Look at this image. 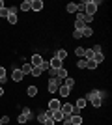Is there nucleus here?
Listing matches in <instances>:
<instances>
[{"instance_id": "obj_31", "label": "nucleus", "mask_w": 112, "mask_h": 125, "mask_svg": "<svg viewBox=\"0 0 112 125\" xmlns=\"http://www.w3.org/2000/svg\"><path fill=\"white\" fill-rule=\"evenodd\" d=\"M8 15H10V13H8V8L0 10V17H2V19H8Z\"/></svg>"}, {"instance_id": "obj_14", "label": "nucleus", "mask_w": 112, "mask_h": 125, "mask_svg": "<svg viewBox=\"0 0 112 125\" xmlns=\"http://www.w3.org/2000/svg\"><path fill=\"white\" fill-rule=\"evenodd\" d=\"M51 118L54 121H62L64 120V114H62V110H54V112H51Z\"/></svg>"}, {"instance_id": "obj_15", "label": "nucleus", "mask_w": 112, "mask_h": 125, "mask_svg": "<svg viewBox=\"0 0 112 125\" xmlns=\"http://www.w3.org/2000/svg\"><path fill=\"white\" fill-rule=\"evenodd\" d=\"M32 10L34 11H41L43 10V0H32Z\"/></svg>"}, {"instance_id": "obj_11", "label": "nucleus", "mask_w": 112, "mask_h": 125, "mask_svg": "<svg viewBox=\"0 0 112 125\" xmlns=\"http://www.w3.org/2000/svg\"><path fill=\"white\" fill-rule=\"evenodd\" d=\"M49 65H51V69H54V71H58V69H60V67H62V62H60L58 58L54 56V58H52V60H51V62H49Z\"/></svg>"}, {"instance_id": "obj_4", "label": "nucleus", "mask_w": 112, "mask_h": 125, "mask_svg": "<svg viewBox=\"0 0 112 125\" xmlns=\"http://www.w3.org/2000/svg\"><path fill=\"white\" fill-rule=\"evenodd\" d=\"M60 110H62V114H64V116H71L73 112H77V110H75V106H73L71 103L62 104V106H60Z\"/></svg>"}, {"instance_id": "obj_9", "label": "nucleus", "mask_w": 112, "mask_h": 125, "mask_svg": "<svg viewBox=\"0 0 112 125\" xmlns=\"http://www.w3.org/2000/svg\"><path fill=\"white\" fill-rule=\"evenodd\" d=\"M86 103H88V101H86L84 97H79V99H77V103H75L73 106H75V110L79 112V110H82V108H84V106H86Z\"/></svg>"}, {"instance_id": "obj_36", "label": "nucleus", "mask_w": 112, "mask_h": 125, "mask_svg": "<svg viewBox=\"0 0 112 125\" xmlns=\"http://www.w3.org/2000/svg\"><path fill=\"white\" fill-rule=\"evenodd\" d=\"M73 37H77V39H79V37H82V34H80L79 30H75V32H73Z\"/></svg>"}, {"instance_id": "obj_42", "label": "nucleus", "mask_w": 112, "mask_h": 125, "mask_svg": "<svg viewBox=\"0 0 112 125\" xmlns=\"http://www.w3.org/2000/svg\"><path fill=\"white\" fill-rule=\"evenodd\" d=\"M17 125H19V123H17Z\"/></svg>"}, {"instance_id": "obj_29", "label": "nucleus", "mask_w": 112, "mask_h": 125, "mask_svg": "<svg viewBox=\"0 0 112 125\" xmlns=\"http://www.w3.org/2000/svg\"><path fill=\"white\" fill-rule=\"evenodd\" d=\"M6 21L10 22V24H15V22L19 21V19H17V15H8V19H6Z\"/></svg>"}, {"instance_id": "obj_5", "label": "nucleus", "mask_w": 112, "mask_h": 125, "mask_svg": "<svg viewBox=\"0 0 112 125\" xmlns=\"http://www.w3.org/2000/svg\"><path fill=\"white\" fill-rule=\"evenodd\" d=\"M69 121L73 125H82V116H80L79 112H73V114L69 116Z\"/></svg>"}, {"instance_id": "obj_34", "label": "nucleus", "mask_w": 112, "mask_h": 125, "mask_svg": "<svg viewBox=\"0 0 112 125\" xmlns=\"http://www.w3.org/2000/svg\"><path fill=\"white\" fill-rule=\"evenodd\" d=\"M54 123H56V121H54L52 118H47V121H45L43 125H54Z\"/></svg>"}, {"instance_id": "obj_1", "label": "nucleus", "mask_w": 112, "mask_h": 125, "mask_svg": "<svg viewBox=\"0 0 112 125\" xmlns=\"http://www.w3.org/2000/svg\"><path fill=\"white\" fill-rule=\"evenodd\" d=\"M84 99H86V101H90V103L93 104L95 108H99V106L103 104V99L99 97V90H93V92H90V94L86 95Z\"/></svg>"}, {"instance_id": "obj_40", "label": "nucleus", "mask_w": 112, "mask_h": 125, "mask_svg": "<svg viewBox=\"0 0 112 125\" xmlns=\"http://www.w3.org/2000/svg\"><path fill=\"white\" fill-rule=\"evenodd\" d=\"M2 95H4V88H2V86H0V97H2Z\"/></svg>"}, {"instance_id": "obj_21", "label": "nucleus", "mask_w": 112, "mask_h": 125, "mask_svg": "<svg viewBox=\"0 0 112 125\" xmlns=\"http://www.w3.org/2000/svg\"><path fill=\"white\" fill-rule=\"evenodd\" d=\"M56 58H58L60 62H64L65 58H67V51H56Z\"/></svg>"}, {"instance_id": "obj_38", "label": "nucleus", "mask_w": 112, "mask_h": 125, "mask_svg": "<svg viewBox=\"0 0 112 125\" xmlns=\"http://www.w3.org/2000/svg\"><path fill=\"white\" fill-rule=\"evenodd\" d=\"M0 120H2V123H10V118H8V116H4V118H0Z\"/></svg>"}, {"instance_id": "obj_23", "label": "nucleus", "mask_w": 112, "mask_h": 125, "mask_svg": "<svg viewBox=\"0 0 112 125\" xmlns=\"http://www.w3.org/2000/svg\"><path fill=\"white\" fill-rule=\"evenodd\" d=\"M84 52H86L84 47H77V49H75V54H77L79 58H84Z\"/></svg>"}, {"instance_id": "obj_37", "label": "nucleus", "mask_w": 112, "mask_h": 125, "mask_svg": "<svg viewBox=\"0 0 112 125\" xmlns=\"http://www.w3.org/2000/svg\"><path fill=\"white\" fill-rule=\"evenodd\" d=\"M92 51H93V52H101V45H95V47H92Z\"/></svg>"}, {"instance_id": "obj_20", "label": "nucleus", "mask_w": 112, "mask_h": 125, "mask_svg": "<svg viewBox=\"0 0 112 125\" xmlns=\"http://www.w3.org/2000/svg\"><path fill=\"white\" fill-rule=\"evenodd\" d=\"M69 92H71V90H69V88H65L64 84L58 88V94H60V95H64V97H67V95H69Z\"/></svg>"}, {"instance_id": "obj_27", "label": "nucleus", "mask_w": 112, "mask_h": 125, "mask_svg": "<svg viewBox=\"0 0 112 125\" xmlns=\"http://www.w3.org/2000/svg\"><path fill=\"white\" fill-rule=\"evenodd\" d=\"M22 114L26 116L28 120H30V118H32V108H28V106H24V108H22Z\"/></svg>"}, {"instance_id": "obj_24", "label": "nucleus", "mask_w": 112, "mask_h": 125, "mask_svg": "<svg viewBox=\"0 0 112 125\" xmlns=\"http://www.w3.org/2000/svg\"><path fill=\"white\" fill-rule=\"evenodd\" d=\"M26 92H28V95H30V97L37 95V88H36V86H28V90H26Z\"/></svg>"}, {"instance_id": "obj_30", "label": "nucleus", "mask_w": 112, "mask_h": 125, "mask_svg": "<svg viewBox=\"0 0 112 125\" xmlns=\"http://www.w3.org/2000/svg\"><path fill=\"white\" fill-rule=\"evenodd\" d=\"M77 67H79V69H84V67H86V60H84V58H80V60H79Z\"/></svg>"}, {"instance_id": "obj_7", "label": "nucleus", "mask_w": 112, "mask_h": 125, "mask_svg": "<svg viewBox=\"0 0 112 125\" xmlns=\"http://www.w3.org/2000/svg\"><path fill=\"white\" fill-rule=\"evenodd\" d=\"M41 63H43L41 54H32V62H30V65H32V67H39Z\"/></svg>"}, {"instance_id": "obj_3", "label": "nucleus", "mask_w": 112, "mask_h": 125, "mask_svg": "<svg viewBox=\"0 0 112 125\" xmlns=\"http://www.w3.org/2000/svg\"><path fill=\"white\" fill-rule=\"evenodd\" d=\"M60 86H62V80H58V78H51L49 84H47V90L51 92V94H56Z\"/></svg>"}, {"instance_id": "obj_17", "label": "nucleus", "mask_w": 112, "mask_h": 125, "mask_svg": "<svg viewBox=\"0 0 112 125\" xmlns=\"http://www.w3.org/2000/svg\"><path fill=\"white\" fill-rule=\"evenodd\" d=\"M32 10V0H24L21 4V11H30Z\"/></svg>"}, {"instance_id": "obj_19", "label": "nucleus", "mask_w": 112, "mask_h": 125, "mask_svg": "<svg viewBox=\"0 0 112 125\" xmlns=\"http://www.w3.org/2000/svg\"><path fill=\"white\" fill-rule=\"evenodd\" d=\"M80 34H82V37H90L92 34H93V30H92V26H84Z\"/></svg>"}, {"instance_id": "obj_26", "label": "nucleus", "mask_w": 112, "mask_h": 125, "mask_svg": "<svg viewBox=\"0 0 112 125\" xmlns=\"http://www.w3.org/2000/svg\"><path fill=\"white\" fill-rule=\"evenodd\" d=\"M84 22L82 21H75V30H79V32H82V28H84Z\"/></svg>"}, {"instance_id": "obj_2", "label": "nucleus", "mask_w": 112, "mask_h": 125, "mask_svg": "<svg viewBox=\"0 0 112 125\" xmlns=\"http://www.w3.org/2000/svg\"><path fill=\"white\" fill-rule=\"evenodd\" d=\"M84 4H86V8H84V15L93 17V13L97 11V6L101 4V2H99V0H95V2H93V0H86Z\"/></svg>"}, {"instance_id": "obj_32", "label": "nucleus", "mask_w": 112, "mask_h": 125, "mask_svg": "<svg viewBox=\"0 0 112 125\" xmlns=\"http://www.w3.org/2000/svg\"><path fill=\"white\" fill-rule=\"evenodd\" d=\"M39 67H41V71H49V67H51V65H49V62H45V60H43V63L39 65Z\"/></svg>"}, {"instance_id": "obj_18", "label": "nucleus", "mask_w": 112, "mask_h": 125, "mask_svg": "<svg viewBox=\"0 0 112 125\" xmlns=\"http://www.w3.org/2000/svg\"><path fill=\"white\" fill-rule=\"evenodd\" d=\"M21 71H22V75H30V73H32V65H30V63H22Z\"/></svg>"}, {"instance_id": "obj_13", "label": "nucleus", "mask_w": 112, "mask_h": 125, "mask_svg": "<svg viewBox=\"0 0 112 125\" xmlns=\"http://www.w3.org/2000/svg\"><path fill=\"white\" fill-rule=\"evenodd\" d=\"M92 62H95L97 65H99V63H103V62H105V54H103V52H95V54H93V58H92Z\"/></svg>"}, {"instance_id": "obj_28", "label": "nucleus", "mask_w": 112, "mask_h": 125, "mask_svg": "<svg viewBox=\"0 0 112 125\" xmlns=\"http://www.w3.org/2000/svg\"><path fill=\"white\" fill-rule=\"evenodd\" d=\"M0 82H2V84L6 82V69L2 67V65H0Z\"/></svg>"}, {"instance_id": "obj_39", "label": "nucleus", "mask_w": 112, "mask_h": 125, "mask_svg": "<svg viewBox=\"0 0 112 125\" xmlns=\"http://www.w3.org/2000/svg\"><path fill=\"white\" fill-rule=\"evenodd\" d=\"M6 6H4V2H2V0H0V10H4Z\"/></svg>"}, {"instance_id": "obj_10", "label": "nucleus", "mask_w": 112, "mask_h": 125, "mask_svg": "<svg viewBox=\"0 0 112 125\" xmlns=\"http://www.w3.org/2000/svg\"><path fill=\"white\" fill-rule=\"evenodd\" d=\"M67 77H69V73H67L65 67H60L58 71H56V78H58V80H64V78H67Z\"/></svg>"}, {"instance_id": "obj_22", "label": "nucleus", "mask_w": 112, "mask_h": 125, "mask_svg": "<svg viewBox=\"0 0 112 125\" xmlns=\"http://www.w3.org/2000/svg\"><path fill=\"white\" fill-rule=\"evenodd\" d=\"M65 11H67V13H75V11H77V4H75V2H69V4L65 6Z\"/></svg>"}, {"instance_id": "obj_41", "label": "nucleus", "mask_w": 112, "mask_h": 125, "mask_svg": "<svg viewBox=\"0 0 112 125\" xmlns=\"http://www.w3.org/2000/svg\"><path fill=\"white\" fill-rule=\"evenodd\" d=\"M0 125H4V123H2V120H0Z\"/></svg>"}, {"instance_id": "obj_16", "label": "nucleus", "mask_w": 112, "mask_h": 125, "mask_svg": "<svg viewBox=\"0 0 112 125\" xmlns=\"http://www.w3.org/2000/svg\"><path fill=\"white\" fill-rule=\"evenodd\" d=\"M62 84H64V86H65V88H73V86H75V78H71V77H67V78H64V80H62Z\"/></svg>"}, {"instance_id": "obj_35", "label": "nucleus", "mask_w": 112, "mask_h": 125, "mask_svg": "<svg viewBox=\"0 0 112 125\" xmlns=\"http://www.w3.org/2000/svg\"><path fill=\"white\" fill-rule=\"evenodd\" d=\"M49 75H51V78H56V71L51 69V67H49Z\"/></svg>"}, {"instance_id": "obj_33", "label": "nucleus", "mask_w": 112, "mask_h": 125, "mask_svg": "<svg viewBox=\"0 0 112 125\" xmlns=\"http://www.w3.org/2000/svg\"><path fill=\"white\" fill-rule=\"evenodd\" d=\"M86 67H88V69H95V67H97V63L90 60V62H86Z\"/></svg>"}, {"instance_id": "obj_12", "label": "nucleus", "mask_w": 112, "mask_h": 125, "mask_svg": "<svg viewBox=\"0 0 112 125\" xmlns=\"http://www.w3.org/2000/svg\"><path fill=\"white\" fill-rule=\"evenodd\" d=\"M11 77H13V80H15V82H21L22 78H24V75H22V71H21V69H13Z\"/></svg>"}, {"instance_id": "obj_6", "label": "nucleus", "mask_w": 112, "mask_h": 125, "mask_svg": "<svg viewBox=\"0 0 112 125\" xmlns=\"http://www.w3.org/2000/svg\"><path fill=\"white\" fill-rule=\"evenodd\" d=\"M47 118H51V110H41V112L37 114V121H39L41 125L47 121Z\"/></svg>"}, {"instance_id": "obj_25", "label": "nucleus", "mask_w": 112, "mask_h": 125, "mask_svg": "<svg viewBox=\"0 0 112 125\" xmlns=\"http://www.w3.org/2000/svg\"><path fill=\"white\" fill-rule=\"evenodd\" d=\"M41 73H43L41 67H32V73L30 75H32V77H41Z\"/></svg>"}, {"instance_id": "obj_8", "label": "nucleus", "mask_w": 112, "mask_h": 125, "mask_svg": "<svg viewBox=\"0 0 112 125\" xmlns=\"http://www.w3.org/2000/svg\"><path fill=\"white\" fill-rule=\"evenodd\" d=\"M60 106H62L60 99H51V101H49V110H51V112H54V110H60Z\"/></svg>"}]
</instances>
